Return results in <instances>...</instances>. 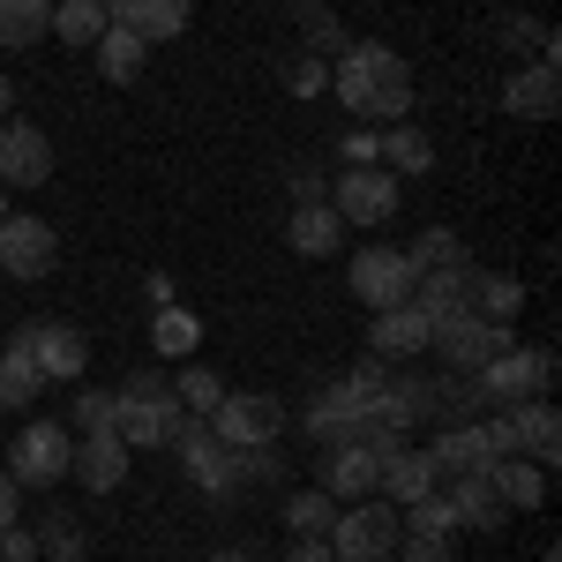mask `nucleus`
Here are the masks:
<instances>
[{"label": "nucleus", "instance_id": "obj_1", "mask_svg": "<svg viewBox=\"0 0 562 562\" xmlns=\"http://www.w3.org/2000/svg\"><path fill=\"white\" fill-rule=\"evenodd\" d=\"M330 83H338V105H346L352 121H368V128L413 121V68H405L397 45H346L338 68H330Z\"/></svg>", "mask_w": 562, "mask_h": 562}, {"label": "nucleus", "instance_id": "obj_2", "mask_svg": "<svg viewBox=\"0 0 562 562\" xmlns=\"http://www.w3.org/2000/svg\"><path fill=\"white\" fill-rule=\"evenodd\" d=\"M113 435L128 442V450H158V442H173L180 435V397L158 375H135V383L113 390Z\"/></svg>", "mask_w": 562, "mask_h": 562}, {"label": "nucleus", "instance_id": "obj_3", "mask_svg": "<svg viewBox=\"0 0 562 562\" xmlns=\"http://www.w3.org/2000/svg\"><path fill=\"white\" fill-rule=\"evenodd\" d=\"M548 383H555V352L548 346H518V338L473 375V390H480L487 413H495V405H525V397H548Z\"/></svg>", "mask_w": 562, "mask_h": 562}, {"label": "nucleus", "instance_id": "obj_4", "mask_svg": "<svg viewBox=\"0 0 562 562\" xmlns=\"http://www.w3.org/2000/svg\"><path fill=\"white\" fill-rule=\"evenodd\" d=\"M211 435L225 450H256V442H278L285 435V405L270 390H225L211 413Z\"/></svg>", "mask_w": 562, "mask_h": 562}, {"label": "nucleus", "instance_id": "obj_5", "mask_svg": "<svg viewBox=\"0 0 562 562\" xmlns=\"http://www.w3.org/2000/svg\"><path fill=\"white\" fill-rule=\"evenodd\" d=\"M397 548V503H375V495H360L338 510L330 525V555L338 562H383Z\"/></svg>", "mask_w": 562, "mask_h": 562}, {"label": "nucleus", "instance_id": "obj_6", "mask_svg": "<svg viewBox=\"0 0 562 562\" xmlns=\"http://www.w3.org/2000/svg\"><path fill=\"white\" fill-rule=\"evenodd\" d=\"M346 278H352V301L368 307V315L413 301V262H405V248H390V240H368V248L352 256Z\"/></svg>", "mask_w": 562, "mask_h": 562}, {"label": "nucleus", "instance_id": "obj_7", "mask_svg": "<svg viewBox=\"0 0 562 562\" xmlns=\"http://www.w3.org/2000/svg\"><path fill=\"white\" fill-rule=\"evenodd\" d=\"M68 458H76V435L60 428V420H31V428H15V442H8L15 487H53V480H68Z\"/></svg>", "mask_w": 562, "mask_h": 562}, {"label": "nucleus", "instance_id": "obj_8", "mask_svg": "<svg viewBox=\"0 0 562 562\" xmlns=\"http://www.w3.org/2000/svg\"><path fill=\"white\" fill-rule=\"evenodd\" d=\"M503 346H510V330H503V323H487V315H473V307L442 315V323L428 330V352H442L458 375H480V368H487Z\"/></svg>", "mask_w": 562, "mask_h": 562}, {"label": "nucleus", "instance_id": "obj_9", "mask_svg": "<svg viewBox=\"0 0 562 562\" xmlns=\"http://www.w3.org/2000/svg\"><path fill=\"white\" fill-rule=\"evenodd\" d=\"M323 203L346 217V225H390L397 217V173L390 166H346Z\"/></svg>", "mask_w": 562, "mask_h": 562}, {"label": "nucleus", "instance_id": "obj_10", "mask_svg": "<svg viewBox=\"0 0 562 562\" xmlns=\"http://www.w3.org/2000/svg\"><path fill=\"white\" fill-rule=\"evenodd\" d=\"M173 450L188 458V480H195L203 495H233V487H240V458H233V450L211 435V420H203V413H180Z\"/></svg>", "mask_w": 562, "mask_h": 562}, {"label": "nucleus", "instance_id": "obj_11", "mask_svg": "<svg viewBox=\"0 0 562 562\" xmlns=\"http://www.w3.org/2000/svg\"><path fill=\"white\" fill-rule=\"evenodd\" d=\"M375 473H383V450H375V442H323L315 487H323L330 503H360V495H375Z\"/></svg>", "mask_w": 562, "mask_h": 562}, {"label": "nucleus", "instance_id": "obj_12", "mask_svg": "<svg viewBox=\"0 0 562 562\" xmlns=\"http://www.w3.org/2000/svg\"><path fill=\"white\" fill-rule=\"evenodd\" d=\"M53 262H60V233H53L45 217H0V270H8V278L38 285Z\"/></svg>", "mask_w": 562, "mask_h": 562}, {"label": "nucleus", "instance_id": "obj_13", "mask_svg": "<svg viewBox=\"0 0 562 562\" xmlns=\"http://www.w3.org/2000/svg\"><path fill=\"white\" fill-rule=\"evenodd\" d=\"M53 180V143L31 121H0V188H45Z\"/></svg>", "mask_w": 562, "mask_h": 562}, {"label": "nucleus", "instance_id": "obj_14", "mask_svg": "<svg viewBox=\"0 0 562 562\" xmlns=\"http://www.w3.org/2000/svg\"><path fill=\"white\" fill-rule=\"evenodd\" d=\"M15 338L31 346V360H38L45 383H76V375L90 368V346H83L76 323H31V330H15Z\"/></svg>", "mask_w": 562, "mask_h": 562}, {"label": "nucleus", "instance_id": "obj_15", "mask_svg": "<svg viewBox=\"0 0 562 562\" xmlns=\"http://www.w3.org/2000/svg\"><path fill=\"white\" fill-rule=\"evenodd\" d=\"M428 458H435V473L442 480H458V473H487L495 465V442H487V420H442L428 442Z\"/></svg>", "mask_w": 562, "mask_h": 562}, {"label": "nucleus", "instance_id": "obj_16", "mask_svg": "<svg viewBox=\"0 0 562 562\" xmlns=\"http://www.w3.org/2000/svg\"><path fill=\"white\" fill-rule=\"evenodd\" d=\"M442 487V473H435L428 450H405V442H383V473H375V495H390L397 510L405 503H420V495H435Z\"/></svg>", "mask_w": 562, "mask_h": 562}, {"label": "nucleus", "instance_id": "obj_17", "mask_svg": "<svg viewBox=\"0 0 562 562\" xmlns=\"http://www.w3.org/2000/svg\"><path fill=\"white\" fill-rule=\"evenodd\" d=\"M128 442H121V435L113 428H98V435H83V442H76V458H68V473L83 480L90 495H113V487H121V480H128Z\"/></svg>", "mask_w": 562, "mask_h": 562}, {"label": "nucleus", "instance_id": "obj_18", "mask_svg": "<svg viewBox=\"0 0 562 562\" xmlns=\"http://www.w3.org/2000/svg\"><path fill=\"white\" fill-rule=\"evenodd\" d=\"M113 23H128L143 45H173L188 23H195V0H121Z\"/></svg>", "mask_w": 562, "mask_h": 562}, {"label": "nucleus", "instance_id": "obj_19", "mask_svg": "<svg viewBox=\"0 0 562 562\" xmlns=\"http://www.w3.org/2000/svg\"><path fill=\"white\" fill-rule=\"evenodd\" d=\"M428 330H435V323L413 301L383 307V315H375V330H368V352H375V360H413V352H428Z\"/></svg>", "mask_w": 562, "mask_h": 562}, {"label": "nucleus", "instance_id": "obj_20", "mask_svg": "<svg viewBox=\"0 0 562 562\" xmlns=\"http://www.w3.org/2000/svg\"><path fill=\"white\" fill-rule=\"evenodd\" d=\"M503 105H510L518 121H555V105H562L555 60H532V68H518V76L503 83Z\"/></svg>", "mask_w": 562, "mask_h": 562}, {"label": "nucleus", "instance_id": "obj_21", "mask_svg": "<svg viewBox=\"0 0 562 562\" xmlns=\"http://www.w3.org/2000/svg\"><path fill=\"white\" fill-rule=\"evenodd\" d=\"M413 307H420L428 323L473 307V262H458V270H420V278H413Z\"/></svg>", "mask_w": 562, "mask_h": 562}, {"label": "nucleus", "instance_id": "obj_22", "mask_svg": "<svg viewBox=\"0 0 562 562\" xmlns=\"http://www.w3.org/2000/svg\"><path fill=\"white\" fill-rule=\"evenodd\" d=\"M487 487L503 495V510H540V503H548V465H532V458H495V465H487Z\"/></svg>", "mask_w": 562, "mask_h": 562}, {"label": "nucleus", "instance_id": "obj_23", "mask_svg": "<svg viewBox=\"0 0 562 562\" xmlns=\"http://www.w3.org/2000/svg\"><path fill=\"white\" fill-rule=\"evenodd\" d=\"M285 240H293V256H338L346 217L330 211V203H301V211L285 217Z\"/></svg>", "mask_w": 562, "mask_h": 562}, {"label": "nucleus", "instance_id": "obj_24", "mask_svg": "<svg viewBox=\"0 0 562 562\" xmlns=\"http://www.w3.org/2000/svg\"><path fill=\"white\" fill-rule=\"evenodd\" d=\"M38 390H45V375H38V360H31V346L8 338V346H0V413L38 405Z\"/></svg>", "mask_w": 562, "mask_h": 562}, {"label": "nucleus", "instance_id": "obj_25", "mask_svg": "<svg viewBox=\"0 0 562 562\" xmlns=\"http://www.w3.org/2000/svg\"><path fill=\"white\" fill-rule=\"evenodd\" d=\"M90 53H98V76H105V83H135V76H143V60H150V45L135 38L128 23H105Z\"/></svg>", "mask_w": 562, "mask_h": 562}, {"label": "nucleus", "instance_id": "obj_26", "mask_svg": "<svg viewBox=\"0 0 562 562\" xmlns=\"http://www.w3.org/2000/svg\"><path fill=\"white\" fill-rule=\"evenodd\" d=\"M442 495H450L458 525H473V532H495V525L510 518V510H503V495L487 487V473H458V487H442Z\"/></svg>", "mask_w": 562, "mask_h": 562}, {"label": "nucleus", "instance_id": "obj_27", "mask_svg": "<svg viewBox=\"0 0 562 562\" xmlns=\"http://www.w3.org/2000/svg\"><path fill=\"white\" fill-rule=\"evenodd\" d=\"M38 38H53V0H0V45L31 53Z\"/></svg>", "mask_w": 562, "mask_h": 562}, {"label": "nucleus", "instance_id": "obj_28", "mask_svg": "<svg viewBox=\"0 0 562 562\" xmlns=\"http://www.w3.org/2000/svg\"><path fill=\"white\" fill-rule=\"evenodd\" d=\"M375 158H383L390 173L405 180V173H428V166H435V143H428V128L397 121V128H383V150H375Z\"/></svg>", "mask_w": 562, "mask_h": 562}, {"label": "nucleus", "instance_id": "obj_29", "mask_svg": "<svg viewBox=\"0 0 562 562\" xmlns=\"http://www.w3.org/2000/svg\"><path fill=\"white\" fill-rule=\"evenodd\" d=\"M105 23H113L105 0H53V38H60V45H98Z\"/></svg>", "mask_w": 562, "mask_h": 562}, {"label": "nucleus", "instance_id": "obj_30", "mask_svg": "<svg viewBox=\"0 0 562 562\" xmlns=\"http://www.w3.org/2000/svg\"><path fill=\"white\" fill-rule=\"evenodd\" d=\"M150 346L166 352V360H188V352L203 346V323L188 307H150Z\"/></svg>", "mask_w": 562, "mask_h": 562}, {"label": "nucleus", "instance_id": "obj_31", "mask_svg": "<svg viewBox=\"0 0 562 562\" xmlns=\"http://www.w3.org/2000/svg\"><path fill=\"white\" fill-rule=\"evenodd\" d=\"M285 525H293V540H330V525H338V503H330L323 487H301V495L285 503Z\"/></svg>", "mask_w": 562, "mask_h": 562}, {"label": "nucleus", "instance_id": "obj_32", "mask_svg": "<svg viewBox=\"0 0 562 562\" xmlns=\"http://www.w3.org/2000/svg\"><path fill=\"white\" fill-rule=\"evenodd\" d=\"M405 262H413V278H420V270H458V262H473V256H465V240H458L450 225H428V233L405 248Z\"/></svg>", "mask_w": 562, "mask_h": 562}, {"label": "nucleus", "instance_id": "obj_33", "mask_svg": "<svg viewBox=\"0 0 562 562\" xmlns=\"http://www.w3.org/2000/svg\"><path fill=\"white\" fill-rule=\"evenodd\" d=\"M83 518L76 510H45L38 518V555H53V562H83Z\"/></svg>", "mask_w": 562, "mask_h": 562}, {"label": "nucleus", "instance_id": "obj_34", "mask_svg": "<svg viewBox=\"0 0 562 562\" xmlns=\"http://www.w3.org/2000/svg\"><path fill=\"white\" fill-rule=\"evenodd\" d=\"M397 532H420V540H450V532H458V510H450V495L435 487V495H420V503H405Z\"/></svg>", "mask_w": 562, "mask_h": 562}, {"label": "nucleus", "instance_id": "obj_35", "mask_svg": "<svg viewBox=\"0 0 562 562\" xmlns=\"http://www.w3.org/2000/svg\"><path fill=\"white\" fill-rule=\"evenodd\" d=\"M525 307V285L518 278H480L473 270V315H487V323H510Z\"/></svg>", "mask_w": 562, "mask_h": 562}, {"label": "nucleus", "instance_id": "obj_36", "mask_svg": "<svg viewBox=\"0 0 562 562\" xmlns=\"http://www.w3.org/2000/svg\"><path fill=\"white\" fill-rule=\"evenodd\" d=\"M173 397H180V413H203V420H211L217 397H225V383H217L211 368H195V360H188V368H180V390H173Z\"/></svg>", "mask_w": 562, "mask_h": 562}, {"label": "nucleus", "instance_id": "obj_37", "mask_svg": "<svg viewBox=\"0 0 562 562\" xmlns=\"http://www.w3.org/2000/svg\"><path fill=\"white\" fill-rule=\"evenodd\" d=\"M293 15H301V31H307V53H338V15L323 8V0H293Z\"/></svg>", "mask_w": 562, "mask_h": 562}, {"label": "nucleus", "instance_id": "obj_38", "mask_svg": "<svg viewBox=\"0 0 562 562\" xmlns=\"http://www.w3.org/2000/svg\"><path fill=\"white\" fill-rule=\"evenodd\" d=\"M60 428H76V435H98V428H113V390H83L76 405H68V420Z\"/></svg>", "mask_w": 562, "mask_h": 562}, {"label": "nucleus", "instance_id": "obj_39", "mask_svg": "<svg viewBox=\"0 0 562 562\" xmlns=\"http://www.w3.org/2000/svg\"><path fill=\"white\" fill-rule=\"evenodd\" d=\"M397 562H450V540H420V532H397Z\"/></svg>", "mask_w": 562, "mask_h": 562}, {"label": "nucleus", "instance_id": "obj_40", "mask_svg": "<svg viewBox=\"0 0 562 562\" xmlns=\"http://www.w3.org/2000/svg\"><path fill=\"white\" fill-rule=\"evenodd\" d=\"M346 390H352V397H383V390H390L383 360H360V368H352V375H346Z\"/></svg>", "mask_w": 562, "mask_h": 562}, {"label": "nucleus", "instance_id": "obj_41", "mask_svg": "<svg viewBox=\"0 0 562 562\" xmlns=\"http://www.w3.org/2000/svg\"><path fill=\"white\" fill-rule=\"evenodd\" d=\"M0 562H38V532L8 525V532H0Z\"/></svg>", "mask_w": 562, "mask_h": 562}, {"label": "nucleus", "instance_id": "obj_42", "mask_svg": "<svg viewBox=\"0 0 562 562\" xmlns=\"http://www.w3.org/2000/svg\"><path fill=\"white\" fill-rule=\"evenodd\" d=\"M323 83H330V68H323V53H307V60H293V90H301V98H315Z\"/></svg>", "mask_w": 562, "mask_h": 562}, {"label": "nucleus", "instance_id": "obj_43", "mask_svg": "<svg viewBox=\"0 0 562 562\" xmlns=\"http://www.w3.org/2000/svg\"><path fill=\"white\" fill-rule=\"evenodd\" d=\"M375 150H383V135H375V128H352L346 135V158H352V166H375Z\"/></svg>", "mask_w": 562, "mask_h": 562}, {"label": "nucleus", "instance_id": "obj_44", "mask_svg": "<svg viewBox=\"0 0 562 562\" xmlns=\"http://www.w3.org/2000/svg\"><path fill=\"white\" fill-rule=\"evenodd\" d=\"M15 510H23V487H15V473H8V465H0V532H8V525H15Z\"/></svg>", "mask_w": 562, "mask_h": 562}, {"label": "nucleus", "instance_id": "obj_45", "mask_svg": "<svg viewBox=\"0 0 562 562\" xmlns=\"http://www.w3.org/2000/svg\"><path fill=\"white\" fill-rule=\"evenodd\" d=\"M285 562H338V555H330V540H293Z\"/></svg>", "mask_w": 562, "mask_h": 562}, {"label": "nucleus", "instance_id": "obj_46", "mask_svg": "<svg viewBox=\"0 0 562 562\" xmlns=\"http://www.w3.org/2000/svg\"><path fill=\"white\" fill-rule=\"evenodd\" d=\"M293 195H301V203H323V180H315V173L301 166V173H293Z\"/></svg>", "mask_w": 562, "mask_h": 562}, {"label": "nucleus", "instance_id": "obj_47", "mask_svg": "<svg viewBox=\"0 0 562 562\" xmlns=\"http://www.w3.org/2000/svg\"><path fill=\"white\" fill-rule=\"evenodd\" d=\"M211 562H256V555H248V548H217Z\"/></svg>", "mask_w": 562, "mask_h": 562}, {"label": "nucleus", "instance_id": "obj_48", "mask_svg": "<svg viewBox=\"0 0 562 562\" xmlns=\"http://www.w3.org/2000/svg\"><path fill=\"white\" fill-rule=\"evenodd\" d=\"M8 105H15V83H8V76H0V121H8Z\"/></svg>", "mask_w": 562, "mask_h": 562}, {"label": "nucleus", "instance_id": "obj_49", "mask_svg": "<svg viewBox=\"0 0 562 562\" xmlns=\"http://www.w3.org/2000/svg\"><path fill=\"white\" fill-rule=\"evenodd\" d=\"M8 195H15V188H0V217H15V211H8Z\"/></svg>", "mask_w": 562, "mask_h": 562}, {"label": "nucleus", "instance_id": "obj_50", "mask_svg": "<svg viewBox=\"0 0 562 562\" xmlns=\"http://www.w3.org/2000/svg\"><path fill=\"white\" fill-rule=\"evenodd\" d=\"M105 8H121V0H105Z\"/></svg>", "mask_w": 562, "mask_h": 562}, {"label": "nucleus", "instance_id": "obj_51", "mask_svg": "<svg viewBox=\"0 0 562 562\" xmlns=\"http://www.w3.org/2000/svg\"><path fill=\"white\" fill-rule=\"evenodd\" d=\"M383 562H390V555H383Z\"/></svg>", "mask_w": 562, "mask_h": 562}]
</instances>
